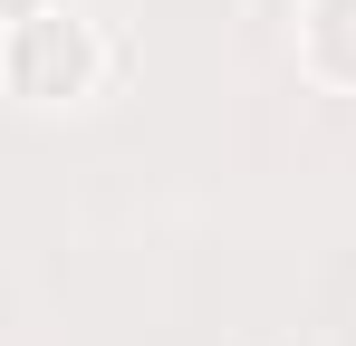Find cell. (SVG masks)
Returning <instances> with one entry per match:
<instances>
[{
  "label": "cell",
  "instance_id": "3957f363",
  "mask_svg": "<svg viewBox=\"0 0 356 346\" xmlns=\"http://www.w3.org/2000/svg\"><path fill=\"white\" fill-rule=\"evenodd\" d=\"M29 10H49V0H0V29H10V19H29Z\"/></svg>",
  "mask_w": 356,
  "mask_h": 346
},
{
  "label": "cell",
  "instance_id": "7a4b0ae2",
  "mask_svg": "<svg viewBox=\"0 0 356 346\" xmlns=\"http://www.w3.org/2000/svg\"><path fill=\"white\" fill-rule=\"evenodd\" d=\"M298 67L327 97H356V0H298Z\"/></svg>",
  "mask_w": 356,
  "mask_h": 346
},
{
  "label": "cell",
  "instance_id": "6da1fadb",
  "mask_svg": "<svg viewBox=\"0 0 356 346\" xmlns=\"http://www.w3.org/2000/svg\"><path fill=\"white\" fill-rule=\"evenodd\" d=\"M116 77V39L77 10V0H49L29 19L0 29V87L39 115H67V106H97Z\"/></svg>",
  "mask_w": 356,
  "mask_h": 346
}]
</instances>
